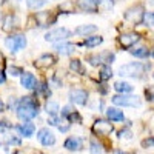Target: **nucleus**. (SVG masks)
Segmentation results:
<instances>
[{
  "mask_svg": "<svg viewBox=\"0 0 154 154\" xmlns=\"http://www.w3.org/2000/svg\"><path fill=\"white\" fill-rule=\"evenodd\" d=\"M114 60V54L111 53H102V54H96V56H89L88 57V62L91 63V65H99V63H112Z\"/></svg>",
  "mask_w": 154,
  "mask_h": 154,
  "instance_id": "9",
  "label": "nucleus"
},
{
  "mask_svg": "<svg viewBox=\"0 0 154 154\" xmlns=\"http://www.w3.org/2000/svg\"><path fill=\"white\" fill-rule=\"evenodd\" d=\"M20 83L23 88L26 89H32L35 86V77L31 74V72H23L22 77H20Z\"/></svg>",
  "mask_w": 154,
  "mask_h": 154,
  "instance_id": "14",
  "label": "nucleus"
},
{
  "mask_svg": "<svg viewBox=\"0 0 154 154\" xmlns=\"http://www.w3.org/2000/svg\"><path fill=\"white\" fill-rule=\"evenodd\" d=\"M114 130L112 123H109L108 120H103V119H99L94 122L93 125V133L94 134H99V136H109Z\"/></svg>",
  "mask_w": 154,
  "mask_h": 154,
  "instance_id": "7",
  "label": "nucleus"
},
{
  "mask_svg": "<svg viewBox=\"0 0 154 154\" xmlns=\"http://www.w3.org/2000/svg\"><path fill=\"white\" fill-rule=\"evenodd\" d=\"M112 6H114L112 0H97V9L109 11V9H112Z\"/></svg>",
  "mask_w": 154,
  "mask_h": 154,
  "instance_id": "25",
  "label": "nucleus"
},
{
  "mask_svg": "<svg viewBox=\"0 0 154 154\" xmlns=\"http://www.w3.org/2000/svg\"><path fill=\"white\" fill-rule=\"evenodd\" d=\"M45 0H26V5L29 9H38V8H42L45 6Z\"/></svg>",
  "mask_w": 154,
  "mask_h": 154,
  "instance_id": "28",
  "label": "nucleus"
},
{
  "mask_svg": "<svg viewBox=\"0 0 154 154\" xmlns=\"http://www.w3.org/2000/svg\"><path fill=\"white\" fill-rule=\"evenodd\" d=\"M69 100L72 102V103H77V105H86L88 93L85 91V89H71Z\"/></svg>",
  "mask_w": 154,
  "mask_h": 154,
  "instance_id": "10",
  "label": "nucleus"
},
{
  "mask_svg": "<svg viewBox=\"0 0 154 154\" xmlns=\"http://www.w3.org/2000/svg\"><path fill=\"white\" fill-rule=\"evenodd\" d=\"M8 72H9L11 75H22V74H23L22 68H17V66H9V68H8Z\"/></svg>",
  "mask_w": 154,
  "mask_h": 154,
  "instance_id": "32",
  "label": "nucleus"
},
{
  "mask_svg": "<svg viewBox=\"0 0 154 154\" xmlns=\"http://www.w3.org/2000/svg\"><path fill=\"white\" fill-rule=\"evenodd\" d=\"M63 146H65L66 149H69V151H80L82 149V139L75 137V136H71L65 140Z\"/></svg>",
  "mask_w": 154,
  "mask_h": 154,
  "instance_id": "12",
  "label": "nucleus"
},
{
  "mask_svg": "<svg viewBox=\"0 0 154 154\" xmlns=\"http://www.w3.org/2000/svg\"><path fill=\"white\" fill-rule=\"evenodd\" d=\"M38 114V103L32 99V97H23L19 102V106H17V116L19 119L22 120H31L34 119L35 116Z\"/></svg>",
  "mask_w": 154,
  "mask_h": 154,
  "instance_id": "1",
  "label": "nucleus"
},
{
  "mask_svg": "<svg viewBox=\"0 0 154 154\" xmlns=\"http://www.w3.org/2000/svg\"><path fill=\"white\" fill-rule=\"evenodd\" d=\"M146 97H148V100H154V88L146 89Z\"/></svg>",
  "mask_w": 154,
  "mask_h": 154,
  "instance_id": "35",
  "label": "nucleus"
},
{
  "mask_svg": "<svg viewBox=\"0 0 154 154\" xmlns=\"http://www.w3.org/2000/svg\"><path fill=\"white\" fill-rule=\"evenodd\" d=\"M0 111H3V102L0 100Z\"/></svg>",
  "mask_w": 154,
  "mask_h": 154,
  "instance_id": "38",
  "label": "nucleus"
},
{
  "mask_svg": "<svg viewBox=\"0 0 154 154\" xmlns=\"http://www.w3.org/2000/svg\"><path fill=\"white\" fill-rule=\"evenodd\" d=\"M17 130L20 131L22 136H25V137H31V136L34 134V130H35V128H34V125H32L31 122H25V123H22V125L17 128Z\"/></svg>",
  "mask_w": 154,
  "mask_h": 154,
  "instance_id": "18",
  "label": "nucleus"
},
{
  "mask_svg": "<svg viewBox=\"0 0 154 154\" xmlns=\"http://www.w3.org/2000/svg\"><path fill=\"white\" fill-rule=\"evenodd\" d=\"M114 154H123L122 151H114Z\"/></svg>",
  "mask_w": 154,
  "mask_h": 154,
  "instance_id": "39",
  "label": "nucleus"
},
{
  "mask_svg": "<svg viewBox=\"0 0 154 154\" xmlns=\"http://www.w3.org/2000/svg\"><path fill=\"white\" fill-rule=\"evenodd\" d=\"M131 54L136 56V57H146L149 54V51L145 48V46H140V48H136V49H131Z\"/></svg>",
  "mask_w": 154,
  "mask_h": 154,
  "instance_id": "29",
  "label": "nucleus"
},
{
  "mask_svg": "<svg viewBox=\"0 0 154 154\" xmlns=\"http://www.w3.org/2000/svg\"><path fill=\"white\" fill-rule=\"evenodd\" d=\"M14 23H16V17L12 16V14H8L5 17V20H3V31H6V32L12 31V28L16 26Z\"/></svg>",
  "mask_w": 154,
  "mask_h": 154,
  "instance_id": "24",
  "label": "nucleus"
},
{
  "mask_svg": "<svg viewBox=\"0 0 154 154\" xmlns=\"http://www.w3.org/2000/svg\"><path fill=\"white\" fill-rule=\"evenodd\" d=\"M114 89L120 94H126V93H131L133 91V86L126 82H116L114 83Z\"/></svg>",
  "mask_w": 154,
  "mask_h": 154,
  "instance_id": "22",
  "label": "nucleus"
},
{
  "mask_svg": "<svg viewBox=\"0 0 154 154\" xmlns=\"http://www.w3.org/2000/svg\"><path fill=\"white\" fill-rule=\"evenodd\" d=\"M143 16H145V9L142 5H137V6H131L130 9L125 11V16L123 19L126 22H130L133 25H139L143 22Z\"/></svg>",
  "mask_w": 154,
  "mask_h": 154,
  "instance_id": "2",
  "label": "nucleus"
},
{
  "mask_svg": "<svg viewBox=\"0 0 154 154\" xmlns=\"http://www.w3.org/2000/svg\"><path fill=\"white\" fill-rule=\"evenodd\" d=\"M89 146H91V149H89V152L91 154H102V145L100 143H97V140H91V143H89Z\"/></svg>",
  "mask_w": 154,
  "mask_h": 154,
  "instance_id": "30",
  "label": "nucleus"
},
{
  "mask_svg": "<svg viewBox=\"0 0 154 154\" xmlns=\"http://www.w3.org/2000/svg\"><path fill=\"white\" fill-rule=\"evenodd\" d=\"M54 49L57 51L59 54H62V56H68V54L74 53L75 46L71 45V43H57V45L54 46Z\"/></svg>",
  "mask_w": 154,
  "mask_h": 154,
  "instance_id": "17",
  "label": "nucleus"
},
{
  "mask_svg": "<svg viewBox=\"0 0 154 154\" xmlns=\"http://www.w3.org/2000/svg\"><path fill=\"white\" fill-rule=\"evenodd\" d=\"M102 42H103V38H102L100 35L86 37V40L83 42V46H86V48H94V46H99Z\"/></svg>",
  "mask_w": 154,
  "mask_h": 154,
  "instance_id": "23",
  "label": "nucleus"
},
{
  "mask_svg": "<svg viewBox=\"0 0 154 154\" xmlns=\"http://www.w3.org/2000/svg\"><path fill=\"white\" fill-rule=\"evenodd\" d=\"M145 71V66L139 62H133V63H126V65L119 68V74L122 77H136L140 75Z\"/></svg>",
  "mask_w": 154,
  "mask_h": 154,
  "instance_id": "3",
  "label": "nucleus"
},
{
  "mask_svg": "<svg viewBox=\"0 0 154 154\" xmlns=\"http://www.w3.org/2000/svg\"><path fill=\"white\" fill-rule=\"evenodd\" d=\"M17 2H19V0H17Z\"/></svg>",
  "mask_w": 154,
  "mask_h": 154,
  "instance_id": "43",
  "label": "nucleus"
},
{
  "mask_svg": "<svg viewBox=\"0 0 154 154\" xmlns=\"http://www.w3.org/2000/svg\"><path fill=\"white\" fill-rule=\"evenodd\" d=\"M35 20L40 26H48L51 22H54V19H51V12L49 11H45V12H38L35 16Z\"/></svg>",
  "mask_w": 154,
  "mask_h": 154,
  "instance_id": "16",
  "label": "nucleus"
},
{
  "mask_svg": "<svg viewBox=\"0 0 154 154\" xmlns=\"http://www.w3.org/2000/svg\"><path fill=\"white\" fill-rule=\"evenodd\" d=\"M106 116H108L109 120H116V122H120V120L125 119L123 112L119 111L117 108H108V109H106Z\"/></svg>",
  "mask_w": 154,
  "mask_h": 154,
  "instance_id": "19",
  "label": "nucleus"
},
{
  "mask_svg": "<svg viewBox=\"0 0 154 154\" xmlns=\"http://www.w3.org/2000/svg\"><path fill=\"white\" fill-rule=\"evenodd\" d=\"M37 139L40 140V143H42L43 146H51V145L56 143V136L51 133L48 128H42V130H38Z\"/></svg>",
  "mask_w": 154,
  "mask_h": 154,
  "instance_id": "8",
  "label": "nucleus"
},
{
  "mask_svg": "<svg viewBox=\"0 0 154 154\" xmlns=\"http://www.w3.org/2000/svg\"><path fill=\"white\" fill-rule=\"evenodd\" d=\"M0 23H2V17H0Z\"/></svg>",
  "mask_w": 154,
  "mask_h": 154,
  "instance_id": "41",
  "label": "nucleus"
},
{
  "mask_svg": "<svg viewBox=\"0 0 154 154\" xmlns=\"http://www.w3.org/2000/svg\"><path fill=\"white\" fill-rule=\"evenodd\" d=\"M5 82V75H3V72L0 71V83H3Z\"/></svg>",
  "mask_w": 154,
  "mask_h": 154,
  "instance_id": "37",
  "label": "nucleus"
},
{
  "mask_svg": "<svg viewBox=\"0 0 154 154\" xmlns=\"http://www.w3.org/2000/svg\"><path fill=\"white\" fill-rule=\"evenodd\" d=\"M38 154H42V152H38Z\"/></svg>",
  "mask_w": 154,
  "mask_h": 154,
  "instance_id": "42",
  "label": "nucleus"
},
{
  "mask_svg": "<svg viewBox=\"0 0 154 154\" xmlns=\"http://www.w3.org/2000/svg\"><path fill=\"white\" fill-rule=\"evenodd\" d=\"M111 100H112V103L117 105V106H139L140 105V100H139L137 96L119 94V96H114Z\"/></svg>",
  "mask_w": 154,
  "mask_h": 154,
  "instance_id": "6",
  "label": "nucleus"
},
{
  "mask_svg": "<svg viewBox=\"0 0 154 154\" xmlns=\"http://www.w3.org/2000/svg\"><path fill=\"white\" fill-rule=\"evenodd\" d=\"M137 40H139V34H136V32H126L119 37V43L123 48H131L133 45L137 43Z\"/></svg>",
  "mask_w": 154,
  "mask_h": 154,
  "instance_id": "11",
  "label": "nucleus"
},
{
  "mask_svg": "<svg viewBox=\"0 0 154 154\" xmlns=\"http://www.w3.org/2000/svg\"><path fill=\"white\" fill-rule=\"evenodd\" d=\"M111 75H112V69H111V66L109 65H103L100 68V79L102 80H108V79H111Z\"/></svg>",
  "mask_w": 154,
  "mask_h": 154,
  "instance_id": "26",
  "label": "nucleus"
},
{
  "mask_svg": "<svg viewBox=\"0 0 154 154\" xmlns=\"http://www.w3.org/2000/svg\"><path fill=\"white\" fill-rule=\"evenodd\" d=\"M69 68L74 71V72H79V74H83L85 72V69H83V66H82V62L80 60H71V63H69Z\"/></svg>",
  "mask_w": 154,
  "mask_h": 154,
  "instance_id": "27",
  "label": "nucleus"
},
{
  "mask_svg": "<svg viewBox=\"0 0 154 154\" xmlns=\"http://www.w3.org/2000/svg\"><path fill=\"white\" fill-rule=\"evenodd\" d=\"M142 146H143V148L154 146V139H152V137H149V139H145V140H142Z\"/></svg>",
  "mask_w": 154,
  "mask_h": 154,
  "instance_id": "34",
  "label": "nucleus"
},
{
  "mask_svg": "<svg viewBox=\"0 0 154 154\" xmlns=\"http://www.w3.org/2000/svg\"><path fill=\"white\" fill-rule=\"evenodd\" d=\"M5 128H9L8 122H6V120H3V122H0V130H5Z\"/></svg>",
  "mask_w": 154,
  "mask_h": 154,
  "instance_id": "36",
  "label": "nucleus"
},
{
  "mask_svg": "<svg viewBox=\"0 0 154 154\" xmlns=\"http://www.w3.org/2000/svg\"><path fill=\"white\" fill-rule=\"evenodd\" d=\"M53 63H54V56L43 54V56H40V57L35 60L34 65H35L37 68H46V66H49V65H53Z\"/></svg>",
  "mask_w": 154,
  "mask_h": 154,
  "instance_id": "15",
  "label": "nucleus"
},
{
  "mask_svg": "<svg viewBox=\"0 0 154 154\" xmlns=\"http://www.w3.org/2000/svg\"><path fill=\"white\" fill-rule=\"evenodd\" d=\"M5 45H6V48H8L9 51L16 53V51L23 49L25 46H26V37L22 35V34H17V35H9V37H6Z\"/></svg>",
  "mask_w": 154,
  "mask_h": 154,
  "instance_id": "5",
  "label": "nucleus"
},
{
  "mask_svg": "<svg viewBox=\"0 0 154 154\" xmlns=\"http://www.w3.org/2000/svg\"><path fill=\"white\" fill-rule=\"evenodd\" d=\"M97 31V26L96 25H80V26L75 28V34H82V35H86V34H91V32H96Z\"/></svg>",
  "mask_w": 154,
  "mask_h": 154,
  "instance_id": "21",
  "label": "nucleus"
},
{
  "mask_svg": "<svg viewBox=\"0 0 154 154\" xmlns=\"http://www.w3.org/2000/svg\"><path fill=\"white\" fill-rule=\"evenodd\" d=\"M77 5L82 11L96 12L97 11V0H77Z\"/></svg>",
  "mask_w": 154,
  "mask_h": 154,
  "instance_id": "13",
  "label": "nucleus"
},
{
  "mask_svg": "<svg viewBox=\"0 0 154 154\" xmlns=\"http://www.w3.org/2000/svg\"><path fill=\"white\" fill-rule=\"evenodd\" d=\"M45 109L46 112L51 116V117H57V114H59V103L57 102H53V100H48L46 102V105H45Z\"/></svg>",
  "mask_w": 154,
  "mask_h": 154,
  "instance_id": "20",
  "label": "nucleus"
},
{
  "mask_svg": "<svg viewBox=\"0 0 154 154\" xmlns=\"http://www.w3.org/2000/svg\"><path fill=\"white\" fill-rule=\"evenodd\" d=\"M69 35H71L69 29H66V28H56V29H51V31H48L45 34V40L57 43V42H62V40H66Z\"/></svg>",
  "mask_w": 154,
  "mask_h": 154,
  "instance_id": "4",
  "label": "nucleus"
},
{
  "mask_svg": "<svg viewBox=\"0 0 154 154\" xmlns=\"http://www.w3.org/2000/svg\"><path fill=\"white\" fill-rule=\"evenodd\" d=\"M3 2H5V0H0V5H2V3H3Z\"/></svg>",
  "mask_w": 154,
  "mask_h": 154,
  "instance_id": "40",
  "label": "nucleus"
},
{
  "mask_svg": "<svg viewBox=\"0 0 154 154\" xmlns=\"http://www.w3.org/2000/svg\"><path fill=\"white\" fill-rule=\"evenodd\" d=\"M142 23L148 25V26H152V25H154V12H145Z\"/></svg>",
  "mask_w": 154,
  "mask_h": 154,
  "instance_id": "31",
  "label": "nucleus"
},
{
  "mask_svg": "<svg viewBox=\"0 0 154 154\" xmlns=\"http://www.w3.org/2000/svg\"><path fill=\"white\" fill-rule=\"evenodd\" d=\"M131 131L130 130H122L119 131V139H131Z\"/></svg>",
  "mask_w": 154,
  "mask_h": 154,
  "instance_id": "33",
  "label": "nucleus"
}]
</instances>
